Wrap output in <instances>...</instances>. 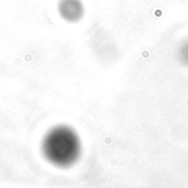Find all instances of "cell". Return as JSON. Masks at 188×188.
I'll list each match as a JSON object with an SVG mask.
<instances>
[{
    "label": "cell",
    "instance_id": "6da1fadb",
    "mask_svg": "<svg viewBox=\"0 0 188 188\" xmlns=\"http://www.w3.org/2000/svg\"><path fill=\"white\" fill-rule=\"evenodd\" d=\"M42 153L45 160L56 167H69L80 157V138L72 127L58 124L44 135Z\"/></svg>",
    "mask_w": 188,
    "mask_h": 188
},
{
    "label": "cell",
    "instance_id": "7a4b0ae2",
    "mask_svg": "<svg viewBox=\"0 0 188 188\" xmlns=\"http://www.w3.org/2000/svg\"><path fill=\"white\" fill-rule=\"evenodd\" d=\"M57 10L60 18L69 23L79 22L85 14V8L81 0H59Z\"/></svg>",
    "mask_w": 188,
    "mask_h": 188
}]
</instances>
